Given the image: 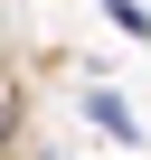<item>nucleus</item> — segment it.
Listing matches in <instances>:
<instances>
[{"instance_id":"nucleus-2","label":"nucleus","mask_w":151,"mask_h":160,"mask_svg":"<svg viewBox=\"0 0 151 160\" xmlns=\"http://www.w3.org/2000/svg\"><path fill=\"white\" fill-rule=\"evenodd\" d=\"M104 19H113V28H132V38H151V10H142V0H104Z\"/></svg>"},{"instance_id":"nucleus-1","label":"nucleus","mask_w":151,"mask_h":160,"mask_svg":"<svg viewBox=\"0 0 151 160\" xmlns=\"http://www.w3.org/2000/svg\"><path fill=\"white\" fill-rule=\"evenodd\" d=\"M85 113H95V122H104L113 141H142V122H132V104H123L113 85H85Z\"/></svg>"}]
</instances>
